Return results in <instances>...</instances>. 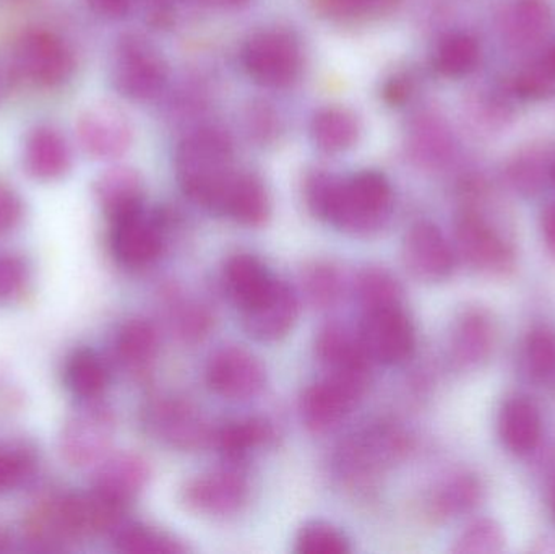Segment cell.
I'll use <instances>...</instances> for the list:
<instances>
[{
  "mask_svg": "<svg viewBox=\"0 0 555 554\" xmlns=\"http://www.w3.org/2000/svg\"><path fill=\"white\" fill-rule=\"evenodd\" d=\"M159 334L146 319H130L120 325L114 338V360L130 374H143L155 363Z\"/></svg>",
  "mask_w": 555,
  "mask_h": 554,
  "instance_id": "23",
  "label": "cell"
},
{
  "mask_svg": "<svg viewBox=\"0 0 555 554\" xmlns=\"http://www.w3.org/2000/svg\"><path fill=\"white\" fill-rule=\"evenodd\" d=\"M455 244L466 266L486 275H504L515 266V250L481 215L466 211L456 221Z\"/></svg>",
  "mask_w": 555,
  "mask_h": 554,
  "instance_id": "11",
  "label": "cell"
},
{
  "mask_svg": "<svg viewBox=\"0 0 555 554\" xmlns=\"http://www.w3.org/2000/svg\"><path fill=\"white\" fill-rule=\"evenodd\" d=\"M481 498V485L472 475L459 474L437 485L427 500V513L433 519L449 520L468 513Z\"/></svg>",
  "mask_w": 555,
  "mask_h": 554,
  "instance_id": "30",
  "label": "cell"
},
{
  "mask_svg": "<svg viewBox=\"0 0 555 554\" xmlns=\"http://www.w3.org/2000/svg\"><path fill=\"white\" fill-rule=\"evenodd\" d=\"M294 552L299 554H346L351 552L349 540L332 524L313 520L306 524L296 537Z\"/></svg>",
  "mask_w": 555,
  "mask_h": 554,
  "instance_id": "36",
  "label": "cell"
},
{
  "mask_svg": "<svg viewBox=\"0 0 555 554\" xmlns=\"http://www.w3.org/2000/svg\"><path fill=\"white\" fill-rule=\"evenodd\" d=\"M83 409L62 426L59 451L72 467L98 465L109 455L116 420L101 402L81 403Z\"/></svg>",
  "mask_w": 555,
  "mask_h": 554,
  "instance_id": "4",
  "label": "cell"
},
{
  "mask_svg": "<svg viewBox=\"0 0 555 554\" xmlns=\"http://www.w3.org/2000/svg\"><path fill=\"white\" fill-rule=\"evenodd\" d=\"M156 2H168V0H156Z\"/></svg>",
  "mask_w": 555,
  "mask_h": 554,
  "instance_id": "50",
  "label": "cell"
},
{
  "mask_svg": "<svg viewBox=\"0 0 555 554\" xmlns=\"http://www.w3.org/2000/svg\"><path fill=\"white\" fill-rule=\"evenodd\" d=\"M495 328L481 311H466L453 327L452 357L462 366H476L491 355Z\"/></svg>",
  "mask_w": 555,
  "mask_h": 554,
  "instance_id": "28",
  "label": "cell"
},
{
  "mask_svg": "<svg viewBox=\"0 0 555 554\" xmlns=\"http://www.w3.org/2000/svg\"><path fill=\"white\" fill-rule=\"evenodd\" d=\"M94 197L109 221L126 217L143 207L142 179L124 166L107 169L94 182Z\"/></svg>",
  "mask_w": 555,
  "mask_h": 554,
  "instance_id": "24",
  "label": "cell"
},
{
  "mask_svg": "<svg viewBox=\"0 0 555 554\" xmlns=\"http://www.w3.org/2000/svg\"><path fill=\"white\" fill-rule=\"evenodd\" d=\"M39 459L28 442L0 445V494L16 490L35 475Z\"/></svg>",
  "mask_w": 555,
  "mask_h": 554,
  "instance_id": "34",
  "label": "cell"
},
{
  "mask_svg": "<svg viewBox=\"0 0 555 554\" xmlns=\"http://www.w3.org/2000/svg\"><path fill=\"white\" fill-rule=\"evenodd\" d=\"M527 368L534 377L553 376L555 373V334L547 328H537L525 344Z\"/></svg>",
  "mask_w": 555,
  "mask_h": 554,
  "instance_id": "40",
  "label": "cell"
},
{
  "mask_svg": "<svg viewBox=\"0 0 555 554\" xmlns=\"http://www.w3.org/2000/svg\"><path fill=\"white\" fill-rule=\"evenodd\" d=\"M220 215H227L244 227L266 223L270 215V201L260 179L237 172L224 195Z\"/></svg>",
  "mask_w": 555,
  "mask_h": 554,
  "instance_id": "27",
  "label": "cell"
},
{
  "mask_svg": "<svg viewBox=\"0 0 555 554\" xmlns=\"http://www.w3.org/2000/svg\"><path fill=\"white\" fill-rule=\"evenodd\" d=\"M208 387L228 400H247L266 386L267 373L256 355L243 347H223L211 355L207 364Z\"/></svg>",
  "mask_w": 555,
  "mask_h": 554,
  "instance_id": "15",
  "label": "cell"
},
{
  "mask_svg": "<svg viewBox=\"0 0 555 554\" xmlns=\"http://www.w3.org/2000/svg\"><path fill=\"white\" fill-rule=\"evenodd\" d=\"M406 445V436L397 426H371L343 446L336 465L349 484H365L397 461Z\"/></svg>",
  "mask_w": 555,
  "mask_h": 554,
  "instance_id": "6",
  "label": "cell"
},
{
  "mask_svg": "<svg viewBox=\"0 0 555 554\" xmlns=\"http://www.w3.org/2000/svg\"><path fill=\"white\" fill-rule=\"evenodd\" d=\"M114 550L124 554H184L188 546L175 537L143 524L124 523L113 533Z\"/></svg>",
  "mask_w": 555,
  "mask_h": 554,
  "instance_id": "32",
  "label": "cell"
},
{
  "mask_svg": "<svg viewBox=\"0 0 555 554\" xmlns=\"http://www.w3.org/2000/svg\"><path fill=\"white\" fill-rule=\"evenodd\" d=\"M499 435L512 454H530L541 438L540 410L525 397L507 400L499 415Z\"/></svg>",
  "mask_w": 555,
  "mask_h": 554,
  "instance_id": "26",
  "label": "cell"
},
{
  "mask_svg": "<svg viewBox=\"0 0 555 554\" xmlns=\"http://www.w3.org/2000/svg\"><path fill=\"white\" fill-rule=\"evenodd\" d=\"M367 373H326L299 400L300 420L315 435L333 431L358 405L369 387Z\"/></svg>",
  "mask_w": 555,
  "mask_h": 554,
  "instance_id": "3",
  "label": "cell"
},
{
  "mask_svg": "<svg viewBox=\"0 0 555 554\" xmlns=\"http://www.w3.org/2000/svg\"><path fill=\"white\" fill-rule=\"evenodd\" d=\"M10 546V539L9 536H7V532H3L2 529H0V553L7 552Z\"/></svg>",
  "mask_w": 555,
  "mask_h": 554,
  "instance_id": "48",
  "label": "cell"
},
{
  "mask_svg": "<svg viewBox=\"0 0 555 554\" xmlns=\"http://www.w3.org/2000/svg\"><path fill=\"white\" fill-rule=\"evenodd\" d=\"M243 327L259 342H278L293 331L299 318V296L286 282L276 280L262 301L241 311Z\"/></svg>",
  "mask_w": 555,
  "mask_h": 554,
  "instance_id": "17",
  "label": "cell"
},
{
  "mask_svg": "<svg viewBox=\"0 0 555 554\" xmlns=\"http://www.w3.org/2000/svg\"><path fill=\"white\" fill-rule=\"evenodd\" d=\"M395 0H315L317 9L332 18L351 20L377 12Z\"/></svg>",
  "mask_w": 555,
  "mask_h": 554,
  "instance_id": "42",
  "label": "cell"
},
{
  "mask_svg": "<svg viewBox=\"0 0 555 554\" xmlns=\"http://www.w3.org/2000/svg\"><path fill=\"white\" fill-rule=\"evenodd\" d=\"M23 220V201L15 189L0 181V237L12 233Z\"/></svg>",
  "mask_w": 555,
  "mask_h": 554,
  "instance_id": "43",
  "label": "cell"
},
{
  "mask_svg": "<svg viewBox=\"0 0 555 554\" xmlns=\"http://www.w3.org/2000/svg\"><path fill=\"white\" fill-rule=\"evenodd\" d=\"M143 423L150 435L178 451H198L214 441L215 428L185 400H155L143 412Z\"/></svg>",
  "mask_w": 555,
  "mask_h": 554,
  "instance_id": "10",
  "label": "cell"
},
{
  "mask_svg": "<svg viewBox=\"0 0 555 554\" xmlns=\"http://www.w3.org/2000/svg\"><path fill=\"white\" fill-rule=\"evenodd\" d=\"M133 0H87L88 7L106 18H120L129 12Z\"/></svg>",
  "mask_w": 555,
  "mask_h": 554,
  "instance_id": "45",
  "label": "cell"
},
{
  "mask_svg": "<svg viewBox=\"0 0 555 554\" xmlns=\"http://www.w3.org/2000/svg\"><path fill=\"white\" fill-rule=\"evenodd\" d=\"M150 475L152 471L149 462L142 455L119 452V454L107 455L98 464L91 488L124 506H129L145 490Z\"/></svg>",
  "mask_w": 555,
  "mask_h": 554,
  "instance_id": "18",
  "label": "cell"
},
{
  "mask_svg": "<svg viewBox=\"0 0 555 554\" xmlns=\"http://www.w3.org/2000/svg\"><path fill=\"white\" fill-rule=\"evenodd\" d=\"M113 85L129 100H150L162 91L166 67L158 52L139 36H124L114 51Z\"/></svg>",
  "mask_w": 555,
  "mask_h": 554,
  "instance_id": "9",
  "label": "cell"
},
{
  "mask_svg": "<svg viewBox=\"0 0 555 554\" xmlns=\"http://www.w3.org/2000/svg\"><path fill=\"white\" fill-rule=\"evenodd\" d=\"M354 293L362 311L401 306L403 288L384 267H365L354 280Z\"/></svg>",
  "mask_w": 555,
  "mask_h": 554,
  "instance_id": "33",
  "label": "cell"
},
{
  "mask_svg": "<svg viewBox=\"0 0 555 554\" xmlns=\"http://www.w3.org/2000/svg\"><path fill=\"white\" fill-rule=\"evenodd\" d=\"M401 254L404 266L420 282H443L455 267V250L442 231L429 221H420L408 230Z\"/></svg>",
  "mask_w": 555,
  "mask_h": 554,
  "instance_id": "16",
  "label": "cell"
},
{
  "mask_svg": "<svg viewBox=\"0 0 555 554\" xmlns=\"http://www.w3.org/2000/svg\"><path fill=\"white\" fill-rule=\"evenodd\" d=\"M217 471L197 475L181 488V503L202 516H233L249 498V484L243 465L228 464Z\"/></svg>",
  "mask_w": 555,
  "mask_h": 554,
  "instance_id": "8",
  "label": "cell"
},
{
  "mask_svg": "<svg viewBox=\"0 0 555 554\" xmlns=\"http://www.w3.org/2000/svg\"><path fill=\"white\" fill-rule=\"evenodd\" d=\"M554 179H555V168H554Z\"/></svg>",
  "mask_w": 555,
  "mask_h": 554,
  "instance_id": "51",
  "label": "cell"
},
{
  "mask_svg": "<svg viewBox=\"0 0 555 554\" xmlns=\"http://www.w3.org/2000/svg\"><path fill=\"white\" fill-rule=\"evenodd\" d=\"M505 537L494 520L482 519L472 524L456 540L453 552L460 554H492L502 552Z\"/></svg>",
  "mask_w": 555,
  "mask_h": 554,
  "instance_id": "39",
  "label": "cell"
},
{
  "mask_svg": "<svg viewBox=\"0 0 555 554\" xmlns=\"http://www.w3.org/2000/svg\"><path fill=\"white\" fill-rule=\"evenodd\" d=\"M313 143L322 152L339 153L351 149L359 136L356 117L341 107H328L320 111L312 120Z\"/></svg>",
  "mask_w": 555,
  "mask_h": 554,
  "instance_id": "31",
  "label": "cell"
},
{
  "mask_svg": "<svg viewBox=\"0 0 555 554\" xmlns=\"http://www.w3.org/2000/svg\"><path fill=\"white\" fill-rule=\"evenodd\" d=\"M315 357L326 373H359L371 371L372 361L365 355L358 331L341 322H328L315 337Z\"/></svg>",
  "mask_w": 555,
  "mask_h": 554,
  "instance_id": "20",
  "label": "cell"
},
{
  "mask_svg": "<svg viewBox=\"0 0 555 554\" xmlns=\"http://www.w3.org/2000/svg\"><path fill=\"white\" fill-rule=\"evenodd\" d=\"M517 90L527 98H544L555 93V49L538 59L518 77Z\"/></svg>",
  "mask_w": 555,
  "mask_h": 554,
  "instance_id": "41",
  "label": "cell"
},
{
  "mask_svg": "<svg viewBox=\"0 0 555 554\" xmlns=\"http://www.w3.org/2000/svg\"><path fill=\"white\" fill-rule=\"evenodd\" d=\"M553 506H554V514H555V491H554Z\"/></svg>",
  "mask_w": 555,
  "mask_h": 554,
  "instance_id": "49",
  "label": "cell"
},
{
  "mask_svg": "<svg viewBox=\"0 0 555 554\" xmlns=\"http://www.w3.org/2000/svg\"><path fill=\"white\" fill-rule=\"evenodd\" d=\"M243 62L257 83L270 88L287 87L299 75V46L287 33L260 31L244 46Z\"/></svg>",
  "mask_w": 555,
  "mask_h": 554,
  "instance_id": "12",
  "label": "cell"
},
{
  "mask_svg": "<svg viewBox=\"0 0 555 554\" xmlns=\"http://www.w3.org/2000/svg\"><path fill=\"white\" fill-rule=\"evenodd\" d=\"M437 70L447 77H463L475 70L479 62V46L472 36L450 35L437 48Z\"/></svg>",
  "mask_w": 555,
  "mask_h": 554,
  "instance_id": "35",
  "label": "cell"
},
{
  "mask_svg": "<svg viewBox=\"0 0 555 554\" xmlns=\"http://www.w3.org/2000/svg\"><path fill=\"white\" fill-rule=\"evenodd\" d=\"M541 230H543L544 243L551 256L555 257V204H551L543 211L541 218Z\"/></svg>",
  "mask_w": 555,
  "mask_h": 554,
  "instance_id": "46",
  "label": "cell"
},
{
  "mask_svg": "<svg viewBox=\"0 0 555 554\" xmlns=\"http://www.w3.org/2000/svg\"><path fill=\"white\" fill-rule=\"evenodd\" d=\"M176 172L182 192L192 202L220 214L228 188L237 175L227 137L215 130L188 137L176 152Z\"/></svg>",
  "mask_w": 555,
  "mask_h": 554,
  "instance_id": "1",
  "label": "cell"
},
{
  "mask_svg": "<svg viewBox=\"0 0 555 554\" xmlns=\"http://www.w3.org/2000/svg\"><path fill=\"white\" fill-rule=\"evenodd\" d=\"M300 296L309 308L328 311L341 301L346 280L332 260H313L300 270Z\"/></svg>",
  "mask_w": 555,
  "mask_h": 554,
  "instance_id": "29",
  "label": "cell"
},
{
  "mask_svg": "<svg viewBox=\"0 0 555 554\" xmlns=\"http://www.w3.org/2000/svg\"><path fill=\"white\" fill-rule=\"evenodd\" d=\"M171 324L179 337L185 342H197L210 332L214 318L201 302L175 299L171 306Z\"/></svg>",
  "mask_w": 555,
  "mask_h": 554,
  "instance_id": "38",
  "label": "cell"
},
{
  "mask_svg": "<svg viewBox=\"0 0 555 554\" xmlns=\"http://www.w3.org/2000/svg\"><path fill=\"white\" fill-rule=\"evenodd\" d=\"M276 280L269 267L253 254H236L224 263V288L241 311L262 301Z\"/></svg>",
  "mask_w": 555,
  "mask_h": 554,
  "instance_id": "21",
  "label": "cell"
},
{
  "mask_svg": "<svg viewBox=\"0 0 555 554\" xmlns=\"http://www.w3.org/2000/svg\"><path fill=\"white\" fill-rule=\"evenodd\" d=\"M359 340L372 363L395 366L413 355L414 325L401 306L362 311Z\"/></svg>",
  "mask_w": 555,
  "mask_h": 554,
  "instance_id": "7",
  "label": "cell"
},
{
  "mask_svg": "<svg viewBox=\"0 0 555 554\" xmlns=\"http://www.w3.org/2000/svg\"><path fill=\"white\" fill-rule=\"evenodd\" d=\"M31 266L22 254L0 253V306L20 301L31 285Z\"/></svg>",
  "mask_w": 555,
  "mask_h": 554,
  "instance_id": "37",
  "label": "cell"
},
{
  "mask_svg": "<svg viewBox=\"0 0 555 554\" xmlns=\"http://www.w3.org/2000/svg\"><path fill=\"white\" fill-rule=\"evenodd\" d=\"M273 438L275 431L267 420L250 416L215 428L211 446L218 449L228 464L243 465L250 452L269 445Z\"/></svg>",
  "mask_w": 555,
  "mask_h": 554,
  "instance_id": "25",
  "label": "cell"
},
{
  "mask_svg": "<svg viewBox=\"0 0 555 554\" xmlns=\"http://www.w3.org/2000/svg\"><path fill=\"white\" fill-rule=\"evenodd\" d=\"M165 223L145 208L111 221L109 246L114 259L127 269L152 266L165 247Z\"/></svg>",
  "mask_w": 555,
  "mask_h": 554,
  "instance_id": "13",
  "label": "cell"
},
{
  "mask_svg": "<svg viewBox=\"0 0 555 554\" xmlns=\"http://www.w3.org/2000/svg\"><path fill=\"white\" fill-rule=\"evenodd\" d=\"M393 192L377 171H362L351 178H336L323 221L352 236L378 233L391 215Z\"/></svg>",
  "mask_w": 555,
  "mask_h": 554,
  "instance_id": "2",
  "label": "cell"
},
{
  "mask_svg": "<svg viewBox=\"0 0 555 554\" xmlns=\"http://www.w3.org/2000/svg\"><path fill=\"white\" fill-rule=\"evenodd\" d=\"M62 381L68 394L80 403L100 402L109 387V366L91 348H78L65 360Z\"/></svg>",
  "mask_w": 555,
  "mask_h": 554,
  "instance_id": "22",
  "label": "cell"
},
{
  "mask_svg": "<svg viewBox=\"0 0 555 554\" xmlns=\"http://www.w3.org/2000/svg\"><path fill=\"white\" fill-rule=\"evenodd\" d=\"M205 2L215 3V5L236 7L246 3L247 0H205Z\"/></svg>",
  "mask_w": 555,
  "mask_h": 554,
  "instance_id": "47",
  "label": "cell"
},
{
  "mask_svg": "<svg viewBox=\"0 0 555 554\" xmlns=\"http://www.w3.org/2000/svg\"><path fill=\"white\" fill-rule=\"evenodd\" d=\"M23 165L36 181H57L70 171V145L55 127H35L25 140Z\"/></svg>",
  "mask_w": 555,
  "mask_h": 554,
  "instance_id": "19",
  "label": "cell"
},
{
  "mask_svg": "<svg viewBox=\"0 0 555 554\" xmlns=\"http://www.w3.org/2000/svg\"><path fill=\"white\" fill-rule=\"evenodd\" d=\"M546 10L543 9V5L530 0V3L521 7L520 12H518L515 28H517L518 35L524 36V38H534L538 33H541L543 26H546Z\"/></svg>",
  "mask_w": 555,
  "mask_h": 554,
  "instance_id": "44",
  "label": "cell"
},
{
  "mask_svg": "<svg viewBox=\"0 0 555 554\" xmlns=\"http://www.w3.org/2000/svg\"><path fill=\"white\" fill-rule=\"evenodd\" d=\"M78 143L94 159H117L130 149L132 127L126 114L109 103L91 104L75 123Z\"/></svg>",
  "mask_w": 555,
  "mask_h": 554,
  "instance_id": "14",
  "label": "cell"
},
{
  "mask_svg": "<svg viewBox=\"0 0 555 554\" xmlns=\"http://www.w3.org/2000/svg\"><path fill=\"white\" fill-rule=\"evenodd\" d=\"M16 72L39 88H57L74 74L70 46L48 29H31L16 41L13 51Z\"/></svg>",
  "mask_w": 555,
  "mask_h": 554,
  "instance_id": "5",
  "label": "cell"
}]
</instances>
